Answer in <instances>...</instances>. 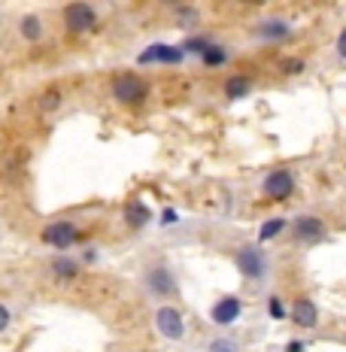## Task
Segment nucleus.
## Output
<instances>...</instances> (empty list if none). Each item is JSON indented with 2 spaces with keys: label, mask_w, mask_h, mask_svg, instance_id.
Masks as SVG:
<instances>
[{
  "label": "nucleus",
  "mask_w": 346,
  "mask_h": 352,
  "mask_svg": "<svg viewBox=\"0 0 346 352\" xmlns=\"http://www.w3.org/2000/svg\"><path fill=\"white\" fill-rule=\"evenodd\" d=\"M234 264H237V274L246 283H264L270 276V258L261 249V243H243L234 252Z\"/></svg>",
  "instance_id": "obj_1"
},
{
  "label": "nucleus",
  "mask_w": 346,
  "mask_h": 352,
  "mask_svg": "<svg viewBox=\"0 0 346 352\" xmlns=\"http://www.w3.org/2000/svg\"><path fill=\"white\" fill-rule=\"evenodd\" d=\"M298 192V179H294V170H289V167H274V170L264 173L261 179V195L268 197V201H289V197Z\"/></svg>",
  "instance_id": "obj_2"
},
{
  "label": "nucleus",
  "mask_w": 346,
  "mask_h": 352,
  "mask_svg": "<svg viewBox=\"0 0 346 352\" xmlns=\"http://www.w3.org/2000/svg\"><path fill=\"white\" fill-rule=\"evenodd\" d=\"M113 98L125 107H140L149 98V82L134 76V73H122V76L113 79Z\"/></svg>",
  "instance_id": "obj_3"
},
{
  "label": "nucleus",
  "mask_w": 346,
  "mask_h": 352,
  "mask_svg": "<svg viewBox=\"0 0 346 352\" xmlns=\"http://www.w3.org/2000/svg\"><path fill=\"white\" fill-rule=\"evenodd\" d=\"M289 231H292V237L298 240V243H307V246L322 243V240L328 237V225H325V219H322V216H313V212L294 216L292 222H289Z\"/></svg>",
  "instance_id": "obj_4"
},
{
  "label": "nucleus",
  "mask_w": 346,
  "mask_h": 352,
  "mask_svg": "<svg viewBox=\"0 0 346 352\" xmlns=\"http://www.w3.org/2000/svg\"><path fill=\"white\" fill-rule=\"evenodd\" d=\"M94 25H98V12H94L91 3L73 0V3L64 6V28H67L70 34H88Z\"/></svg>",
  "instance_id": "obj_5"
},
{
  "label": "nucleus",
  "mask_w": 346,
  "mask_h": 352,
  "mask_svg": "<svg viewBox=\"0 0 346 352\" xmlns=\"http://www.w3.org/2000/svg\"><path fill=\"white\" fill-rule=\"evenodd\" d=\"M186 52H182V46H167V43H152V46H146L143 52L137 55V64L140 67H149V64H164V67H176V64L186 61Z\"/></svg>",
  "instance_id": "obj_6"
},
{
  "label": "nucleus",
  "mask_w": 346,
  "mask_h": 352,
  "mask_svg": "<svg viewBox=\"0 0 346 352\" xmlns=\"http://www.w3.org/2000/svg\"><path fill=\"white\" fill-rule=\"evenodd\" d=\"M79 240V225L70 222V219H58V222H49L43 228V243L52 249H70Z\"/></svg>",
  "instance_id": "obj_7"
},
{
  "label": "nucleus",
  "mask_w": 346,
  "mask_h": 352,
  "mask_svg": "<svg viewBox=\"0 0 346 352\" xmlns=\"http://www.w3.org/2000/svg\"><path fill=\"white\" fill-rule=\"evenodd\" d=\"M155 328L164 340H182V337H186V316H182L176 307L164 304L155 310Z\"/></svg>",
  "instance_id": "obj_8"
},
{
  "label": "nucleus",
  "mask_w": 346,
  "mask_h": 352,
  "mask_svg": "<svg viewBox=\"0 0 346 352\" xmlns=\"http://www.w3.org/2000/svg\"><path fill=\"white\" fill-rule=\"evenodd\" d=\"M146 289L155 298H176L180 295V283H176L173 270L164 267V264H155V267L146 270Z\"/></svg>",
  "instance_id": "obj_9"
},
{
  "label": "nucleus",
  "mask_w": 346,
  "mask_h": 352,
  "mask_svg": "<svg viewBox=\"0 0 346 352\" xmlns=\"http://www.w3.org/2000/svg\"><path fill=\"white\" fill-rule=\"evenodd\" d=\"M289 319L292 325L304 328V331H313V328H319L322 322V313H319V304H316L313 298H294V304L289 307Z\"/></svg>",
  "instance_id": "obj_10"
},
{
  "label": "nucleus",
  "mask_w": 346,
  "mask_h": 352,
  "mask_svg": "<svg viewBox=\"0 0 346 352\" xmlns=\"http://www.w3.org/2000/svg\"><path fill=\"white\" fill-rule=\"evenodd\" d=\"M240 316H243V300L237 295H225V298H219L216 304L210 307V322L213 325H219V328L234 325Z\"/></svg>",
  "instance_id": "obj_11"
},
{
  "label": "nucleus",
  "mask_w": 346,
  "mask_h": 352,
  "mask_svg": "<svg viewBox=\"0 0 346 352\" xmlns=\"http://www.w3.org/2000/svg\"><path fill=\"white\" fill-rule=\"evenodd\" d=\"M292 25L289 21H283V19H264L259 21V25L252 28V36L255 40H261V43H285L292 36Z\"/></svg>",
  "instance_id": "obj_12"
},
{
  "label": "nucleus",
  "mask_w": 346,
  "mask_h": 352,
  "mask_svg": "<svg viewBox=\"0 0 346 352\" xmlns=\"http://www.w3.org/2000/svg\"><path fill=\"white\" fill-rule=\"evenodd\" d=\"M222 91H225L228 100H243V98H249V94H252V76H246V73H234V76L225 79Z\"/></svg>",
  "instance_id": "obj_13"
},
{
  "label": "nucleus",
  "mask_w": 346,
  "mask_h": 352,
  "mask_svg": "<svg viewBox=\"0 0 346 352\" xmlns=\"http://www.w3.org/2000/svg\"><path fill=\"white\" fill-rule=\"evenodd\" d=\"M289 231V219L285 216H270V219H264L261 222V228H259V243H274L277 237H283V234Z\"/></svg>",
  "instance_id": "obj_14"
},
{
  "label": "nucleus",
  "mask_w": 346,
  "mask_h": 352,
  "mask_svg": "<svg viewBox=\"0 0 346 352\" xmlns=\"http://www.w3.org/2000/svg\"><path fill=\"white\" fill-rule=\"evenodd\" d=\"M79 270H83V264L76 258H70V255H58V258H52V264H49V274H52L55 280H76Z\"/></svg>",
  "instance_id": "obj_15"
},
{
  "label": "nucleus",
  "mask_w": 346,
  "mask_h": 352,
  "mask_svg": "<svg viewBox=\"0 0 346 352\" xmlns=\"http://www.w3.org/2000/svg\"><path fill=\"white\" fill-rule=\"evenodd\" d=\"M152 219V210L146 207L143 201H131L128 207H125V225L128 228H146Z\"/></svg>",
  "instance_id": "obj_16"
},
{
  "label": "nucleus",
  "mask_w": 346,
  "mask_h": 352,
  "mask_svg": "<svg viewBox=\"0 0 346 352\" xmlns=\"http://www.w3.org/2000/svg\"><path fill=\"white\" fill-rule=\"evenodd\" d=\"M43 19L40 16H34V12H28V16H21L19 19V34H21V40H28V43H40L43 40Z\"/></svg>",
  "instance_id": "obj_17"
},
{
  "label": "nucleus",
  "mask_w": 346,
  "mask_h": 352,
  "mask_svg": "<svg viewBox=\"0 0 346 352\" xmlns=\"http://www.w3.org/2000/svg\"><path fill=\"white\" fill-rule=\"evenodd\" d=\"M231 58H234L231 49H225V46H219V43H213L207 52L201 55V64H204V67H225Z\"/></svg>",
  "instance_id": "obj_18"
},
{
  "label": "nucleus",
  "mask_w": 346,
  "mask_h": 352,
  "mask_svg": "<svg viewBox=\"0 0 346 352\" xmlns=\"http://www.w3.org/2000/svg\"><path fill=\"white\" fill-rule=\"evenodd\" d=\"M213 46V40L210 36H204V34H195V36H188L186 43H182V52L186 55H195V58H201L207 49Z\"/></svg>",
  "instance_id": "obj_19"
},
{
  "label": "nucleus",
  "mask_w": 346,
  "mask_h": 352,
  "mask_svg": "<svg viewBox=\"0 0 346 352\" xmlns=\"http://www.w3.org/2000/svg\"><path fill=\"white\" fill-rule=\"evenodd\" d=\"M268 316L274 322H283L289 319V307H285V300L279 295H268Z\"/></svg>",
  "instance_id": "obj_20"
},
{
  "label": "nucleus",
  "mask_w": 346,
  "mask_h": 352,
  "mask_svg": "<svg viewBox=\"0 0 346 352\" xmlns=\"http://www.w3.org/2000/svg\"><path fill=\"white\" fill-rule=\"evenodd\" d=\"M207 352H243V349L240 340H234V337H213L207 343Z\"/></svg>",
  "instance_id": "obj_21"
},
{
  "label": "nucleus",
  "mask_w": 346,
  "mask_h": 352,
  "mask_svg": "<svg viewBox=\"0 0 346 352\" xmlns=\"http://www.w3.org/2000/svg\"><path fill=\"white\" fill-rule=\"evenodd\" d=\"M36 104H40L43 113H55V109L61 107V91H58V88H49V91L40 94V100H36Z\"/></svg>",
  "instance_id": "obj_22"
},
{
  "label": "nucleus",
  "mask_w": 346,
  "mask_h": 352,
  "mask_svg": "<svg viewBox=\"0 0 346 352\" xmlns=\"http://www.w3.org/2000/svg\"><path fill=\"white\" fill-rule=\"evenodd\" d=\"M304 70H307L304 58H285V61L279 64V73H283V76H294V73H304Z\"/></svg>",
  "instance_id": "obj_23"
},
{
  "label": "nucleus",
  "mask_w": 346,
  "mask_h": 352,
  "mask_svg": "<svg viewBox=\"0 0 346 352\" xmlns=\"http://www.w3.org/2000/svg\"><path fill=\"white\" fill-rule=\"evenodd\" d=\"M334 52L337 58L346 64V28H340V34H337V40H334Z\"/></svg>",
  "instance_id": "obj_24"
},
{
  "label": "nucleus",
  "mask_w": 346,
  "mask_h": 352,
  "mask_svg": "<svg viewBox=\"0 0 346 352\" xmlns=\"http://www.w3.org/2000/svg\"><path fill=\"white\" fill-rule=\"evenodd\" d=\"M10 322H12V313H10V307L6 304H0V334L10 328Z\"/></svg>",
  "instance_id": "obj_25"
},
{
  "label": "nucleus",
  "mask_w": 346,
  "mask_h": 352,
  "mask_svg": "<svg viewBox=\"0 0 346 352\" xmlns=\"http://www.w3.org/2000/svg\"><path fill=\"white\" fill-rule=\"evenodd\" d=\"M285 352H307V343L301 340V337H294V340L285 343Z\"/></svg>",
  "instance_id": "obj_26"
},
{
  "label": "nucleus",
  "mask_w": 346,
  "mask_h": 352,
  "mask_svg": "<svg viewBox=\"0 0 346 352\" xmlns=\"http://www.w3.org/2000/svg\"><path fill=\"white\" fill-rule=\"evenodd\" d=\"M176 219H180V216H176V210H164V212H161V225H173Z\"/></svg>",
  "instance_id": "obj_27"
},
{
  "label": "nucleus",
  "mask_w": 346,
  "mask_h": 352,
  "mask_svg": "<svg viewBox=\"0 0 346 352\" xmlns=\"http://www.w3.org/2000/svg\"><path fill=\"white\" fill-rule=\"evenodd\" d=\"M180 19L186 21V25H195V21H197V12H195V10H182V12H180Z\"/></svg>",
  "instance_id": "obj_28"
},
{
  "label": "nucleus",
  "mask_w": 346,
  "mask_h": 352,
  "mask_svg": "<svg viewBox=\"0 0 346 352\" xmlns=\"http://www.w3.org/2000/svg\"><path fill=\"white\" fill-rule=\"evenodd\" d=\"M83 258H85V264L98 261V249H85V255H83Z\"/></svg>",
  "instance_id": "obj_29"
},
{
  "label": "nucleus",
  "mask_w": 346,
  "mask_h": 352,
  "mask_svg": "<svg viewBox=\"0 0 346 352\" xmlns=\"http://www.w3.org/2000/svg\"><path fill=\"white\" fill-rule=\"evenodd\" d=\"M240 3H261V0H240Z\"/></svg>",
  "instance_id": "obj_30"
}]
</instances>
